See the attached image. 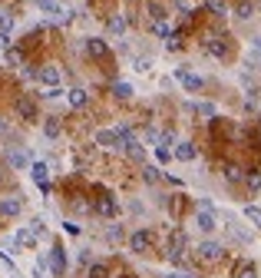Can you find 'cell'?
Masks as SVG:
<instances>
[{
	"mask_svg": "<svg viewBox=\"0 0 261 278\" xmlns=\"http://www.w3.org/2000/svg\"><path fill=\"white\" fill-rule=\"evenodd\" d=\"M30 232L37 235V238H40V235H43L46 229H43V222H40V219H33V222H30Z\"/></svg>",
	"mask_w": 261,
	"mask_h": 278,
	"instance_id": "39",
	"label": "cell"
},
{
	"mask_svg": "<svg viewBox=\"0 0 261 278\" xmlns=\"http://www.w3.org/2000/svg\"><path fill=\"white\" fill-rule=\"evenodd\" d=\"M96 212H99V215H106V219H112V215H116V202L109 199V196H103V199L96 202Z\"/></svg>",
	"mask_w": 261,
	"mask_h": 278,
	"instance_id": "18",
	"label": "cell"
},
{
	"mask_svg": "<svg viewBox=\"0 0 261 278\" xmlns=\"http://www.w3.org/2000/svg\"><path fill=\"white\" fill-rule=\"evenodd\" d=\"M195 113H198V116H215V106H212V103H198Z\"/></svg>",
	"mask_w": 261,
	"mask_h": 278,
	"instance_id": "35",
	"label": "cell"
},
{
	"mask_svg": "<svg viewBox=\"0 0 261 278\" xmlns=\"http://www.w3.org/2000/svg\"><path fill=\"white\" fill-rule=\"evenodd\" d=\"M165 46H169V50H179V46H182V37H179V34H169Z\"/></svg>",
	"mask_w": 261,
	"mask_h": 278,
	"instance_id": "38",
	"label": "cell"
},
{
	"mask_svg": "<svg viewBox=\"0 0 261 278\" xmlns=\"http://www.w3.org/2000/svg\"><path fill=\"white\" fill-rule=\"evenodd\" d=\"M89 278H106L109 275V272H106V265H99V262H89Z\"/></svg>",
	"mask_w": 261,
	"mask_h": 278,
	"instance_id": "26",
	"label": "cell"
},
{
	"mask_svg": "<svg viewBox=\"0 0 261 278\" xmlns=\"http://www.w3.org/2000/svg\"><path fill=\"white\" fill-rule=\"evenodd\" d=\"M155 159H159V162H169V149L159 146V149H155Z\"/></svg>",
	"mask_w": 261,
	"mask_h": 278,
	"instance_id": "42",
	"label": "cell"
},
{
	"mask_svg": "<svg viewBox=\"0 0 261 278\" xmlns=\"http://www.w3.org/2000/svg\"><path fill=\"white\" fill-rule=\"evenodd\" d=\"M182 255H185V235L182 232H172V242H169V258L175 265H182Z\"/></svg>",
	"mask_w": 261,
	"mask_h": 278,
	"instance_id": "6",
	"label": "cell"
},
{
	"mask_svg": "<svg viewBox=\"0 0 261 278\" xmlns=\"http://www.w3.org/2000/svg\"><path fill=\"white\" fill-rule=\"evenodd\" d=\"M30 176H33V182L40 186V192L50 196V169H46V162H30Z\"/></svg>",
	"mask_w": 261,
	"mask_h": 278,
	"instance_id": "2",
	"label": "cell"
},
{
	"mask_svg": "<svg viewBox=\"0 0 261 278\" xmlns=\"http://www.w3.org/2000/svg\"><path fill=\"white\" fill-rule=\"evenodd\" d=\"M7 63H10V67H23V53L17 46H7Z\"/></svg>",
	"mask_w": 261,
	"mask_h": 278,
	"instance_id": "24",
	"label": "cell"
},
{
	"mask_svg": "<svg viewBox=\"0 0 261 278\" xmlns=\"http://www.w3.org/2000/svg\"><path fill=\"white\" fill-rule=\"evenodd\" d=\"M205 50L212 56H228V43H225V40H218V37H208V40H205Z\"/></svg>",
	"mask_w": 261,
	"mask_h": 278,
	"instance_id": "11",
	"label": "cell"
},
{
	"mask_svg": "<svg viewBox=\"0 0 261 278\" xmlns=\"http://www.w3.org/2000/svg\"><path fill=\"white\" fill-rule=\"evenodd\" d=\"M7 133H10V126H7V122L0 119V136H7Z\"/></svg>",
	"mask_w": 261,
	"mask_h": 278,
	"instance_id": "44",
	"label": "cell"
},
{
	"mask_svg": "<svg viewBox=\"0 0 261 278\" xmlns=\"http://www.w3.org/2000/svg\"><path fill=\"white\" fill-rule=\"evenodd\" d=\"M195 229L198 232H215L218 229V222H215V215H212V209H202V212H195Z\"/></svg>",
	"mask_w": 261,
	"mask_h": 278,
	"instance_id": "5",
	"label": "cell"
},
{
	"mask_svg": "<svg viewBox=\"0 0 261 278\" xmlns=\"http://www.w3.org/2000/svg\"><path fill=\"white\" fill-rule=\"evenodd\" d=\"M37 7H40V10H46V13H53V17L60 13V7H56L53 0H37Z\"/></svg>",
	"mask_w": 261,
	"mask_h": 278,
	"instance_id": "29",
	"label": "cell"
},
{
	"mask_svg": "<svg viewBox=\"0 0 261 278\" xmlns=\"http://www.w3.org/2000/svg\"><path fill=\"white\" fill-rule=\"evenodd\" d=\"M50 272H53L56 278H63V272H66V248L63 245H53V248H50Z\"/></svg>",
	"mask_w": 261,
	"mask_h": 278,
	"instance_id": "3",
	"label": "cell"
},
{
	"mask_svg": "<svg viewBox=\"0 0 261 278\" xmlns=\"http://www.w3.org/2000/svg\"><path fill=\"white\" fill-rule=\"evenodd\" d=\"M13 242H17V245H37V235H33L30 225H27V229H20V232L13 235Z\"/></svg>",
	"mask_w": 261,
	"mask_h": 278,
	"instance_id": "22",
	"label": "cell"
},
{
	"mask_svg": "<svg viewBox=\"0 0 261 278\" xmlns=\"http://www.w3.org/2000/svg\"><path fill=\"white\" fill-rule=\"evenodd\" d=\"M112 93H116V100H129V96H132V86H129V83H116V86H112Z\"/></svg>",
	"mask_w": 261,
	"mask_h": 278,
	"instance_id": "25",
	"label": "cell"
},
{
	"mask_svg": "<svg viewBox=\"0 0 261 278\" xmlns=\"http://www.w3.org/2000/svg\"><path fill=\"white\" fill-rule=\"evenodd\" d=\"M208 10L215 13V17H225V3L222 0H208Z\"/></svg>",
	"mask_w": 261,
	"mask_h": 278,
	"instance_id": "34",
	"label": "cell"
},
{
	"mask_svg": "<svg viewBox=\"0 0 261 278\" xmlns=\"http://www.w3.org/2000/svg\"><path fill=\"white\" fill-rule=\"evenodd\" d=\"M0 182H3V172H0Z\"/></svg>",
	"mask_w": 261,
	"mask_h": 278,
	"instance_id": "46",
	"label": "cell"
},
{
	"mask_svg": "<svg viewBox=\"0 0 261 278\" xmlns=\"http://www.w3.org/2000/svg\"><path fill=\"white\" fill-rule=\"evenodd\" d=\"M106 238H109V242H119V238H122V225H109Z\"/></svg>",
	"mask_w": 261,
	"mask_h": 278,
	"instance_id": "30",
	"label": "cell"
},
{
	"mask_svg": "<svg viewBox=\"0 0 261 278\" xmlns=\"http://www.w3.org/2000/svg\"><path fill=\"white\" fill-rule=\"evenodd\" d=\"M179 79H182V86L188 89V93H195V89H202V77H198V73H188V70H179Z\"/></svg>",
	"mask_w": 261,
	"mask_h": 278,
	"instance_id": "9",
	"label": "cell"
},
{
	"mask_svg": "<svg viewBox=\"0 0 261 278\" xmlns=\"http://www.w3.org/2000/svg\"><path fill=\"white\" fill-rule=\"evenodd\" d=\"M251 13H255V10H251V3H238V17H245V20H251Z\"/></svg>",
	"mask_w": 261,
	"mask_h": 278,
	"instance_id": "40",
	"label": "cell"
},
{
	"mask_svg": "<svg viewBox=\"0 0 261 278\" xmlns=\"http://www.w3.org/2000/svg\"><path fill=\"white\" fill-rule=\"evenodd\" d=\"M43 96H46V100H60V96H63V89H60V86H50Z\"/></svg>",
	"mask_w": 261,
	"mask_h": 278,
	"instance_id": "41",
	"label": "cell"
},
{
	"mask_svg": "<svg viewBox=\"0 0 261 278\" xmlns=\"http://www.w3.org/2000/svg\"><path fill=\"white\" fill-rule=\"evenodd\" d=\"M175 159L192 162V159H195V143H179V146H175Z\"/></svg>",
	"mask_w": 261,
	"mask_h": 278,
	"instance_id": "15",
	"label": "cell"
},
{
	"mask_svg": "<svg viewBox=\"0 0 261 278\" xmlns=\"http://www.w3.org/2000/svg\"><path fill=\"white\" fill-rule=\"evenodd\" d=\"M225 225H228V232L235 235V238H238L241 245H245V242H251V232H245V229H241V225L235 222V219H231V215H228V219H225Z\"/></svg>",
	"mask_w": 261,
	"mask_h": 278,
	"instance_id": "14",
	"label": "cell"
},
{
	"mask_svg": "<svg viewBox=\"0 0 261 278\" xmlns=\"http://www.w3.org/2000/svg\"><path fill=\"white\" fill-rule=\"evenodd\" d=\"M46 275V258H37V265H33V278H43Z\"/></svg>",
	"mask_w": 261,
	"mask_h": 278,
	"instance_id": "36",
	"label": "cell"
},
{
	"mask_svg": "<svg viewBox=\"0 0 261 278\" xmlns=\"http://www.w3.org/2000/svg\"><path fill=\"white\" fill-rule=\"evenodd\" d=\"M23 202L20 199H0V219H13V215H20Z\"/></svg>",
	"mask_w": 261,
	"mask_h": 278,
	"instance_id": "7",
	"label": "cell"
},
{
	"mask_svg": "<svg viewBox=\"0 0 261 278\" xmlns=\"http://www.w3.org/2000/svg\"><path fill=\"white\" fill-rule=\"evenodd\" d=\"M238 278H258V268L251 265V262H248V265L241 262V265H238Z\"/></svg>",
	"mask_w": 261,
	"mask_h": 278,
	"instance_id": "27",
	"label": "cell"
},
{
	"mask_svg": "<svg viewBox=\"0 0 261 278\" xmlns=\"http://www.w3.org/2000/svg\"><path fill=\"white\" fill-rule=\"evenodd\" d=\"M17 116H23V119H37V103H33V100H17Z\"/></svg>",
	"mask_w": 261,
	"mask_h": 278,
	"instance_id": "13",
	"label": "cell"
},
{
	"mask_svg": "<svg viewBox=\"0 0 261 278\" xmlns=\"http://www.w3.org/2000/svg\"><path fill=\"white\" fill-rule=\"evenodd\" d=\"M129 248L142 255V252L149 248V232H142V229H139V232H132V235H129Z\"/></svg>",
	"mask_w": 261,
	"mask_h": 278,
	"instance_id": "10",
	"label": "cell"
},
{
	"mask_svg": "<svg viewBox=\"0 0 261 278\" xmlns=\"http://www.w3.org/2000/svg\"><path fill=\"white\" fill-rule=\"evenodd\" d=\"M37 79L46 83V86H60V70H56V67H43V70H37Z\"/></svg>",
	"mask_w": 261,
	"mask_h": 278,
	"instance_id": "8",
	"label": "cell"
},
{
	"mask_svg": "<svg viewBox=\"0 0 261 278\" xmlns=\"http://www.w3.org/2000/svg\"><path fill=\"white\" fill-rule=\"evenodd\" d=\"M109 30H112L116 37H122L126 34V20H122V17H112V20H109Z\"/></svg>",
	"mask_w": 261,
	"mask_h": 278,
	"instance_id": "28",
	"label": "cell"
},
{
	"mask_svg": "<svg viewBox=\"0 0 261 278\" xmlns=\"http://www.w3.org/2000/svg\"><path fill=\"white\" fill-rule=\"evenodd\" d=\"M245 219L261 232V205H245Z\"/></svg>",
	"mask_w": 261,
	"mask_h": 278,
	"instance_id": "19",
	"label": "cell"
},
{
	"mask_svg": "<svg viewBox=\"0 0 261 278\" xmlns=\"http://www.w3.org/2000/svg\"><path fill=\"white\" fill-rule=\"evenodd\" d=\"M43 133L50 136V139H56V136L63 133V126H60V119H56V116H50V119L43 122Z\"/></svg>",
	"mask_w": 261,
	"mask_h": 278,
	"instance_id": "21",
	"label": "cell"
},
{
	"mask_svg": "<svg viewBox=\"0 0 261 278\" xmlns=\"http://www.w3.org/2000/svg\"><path fill=\"white\" fill-rule=\"evenodd\" d=\"M10 46V34H0V50H7Z\"/></svg>",
	"mask_w": 261,
	"mask_h": 278,
	"instance_id": "43",
	"label": "cell"
},
{
	"mask_svg": "<svg viewBox=\"0 0 261 278\" xmlns=\"http://www.w3.org/2000/svg\"><path fill=\"white\" fill-rule=\"evenodd\" d=\"M146 17L155 23V20H165L169 13H165V7H159V3H152V0H146Z\"/></svg>",
	"mask_w": 261,
	"mask_h": 278,
	"instance_id": "17",
	"label": "cell"
},
{
	"mask_svg": "<svg viewBox=\"0 0 261 278\" xmlns=\"http://www.w3.org/2000/svg\"><path fill=\"white\" fill-rule=\"evenodd\" d=\"M7 162H10L13 169L30 166V159H27V153H23V149H7Z\"/></svg>",
	"mask_w": 261,
	"mask_h": 278,
	"instance_id": "12",
	"label": "cell"
},
{
	"mask_svg": "<svg viewBox=\"0 0 261 278\" xmlns=\"http://www.w3.org/2000/svg\"><path fill=\"white\" fill-rule=\"evenodd\" d=\"M96 146H103V149H122V136L116 133V129H99Z\"/></svg>",
	"mask_w": 261,
	"mask_h": 278,
	"instance_id": "4",
	"label": "cell"
},
{
	"mask_svg": "<svg viewBox=\"0 0 261 278\" xmlns=\"http://www.w3.org/2000/svg\"><path fill=\"white\" fill-rule=\"evenodd\" d=\"M225 179H228V182H245V169L228 162V166H225Z\"/></svg>",
	"mask_w": 261,
	"mask_h": 278,
	"instance_id": "20",
	"label": "cell"
},
{
	"mask_svg": "<svg viewBox=\"0 0 261 278\" xmlns=\"http://www.w3.org/2000/svg\"><path fill=\"white\" fill-rule=\"evenodd\" d=\"M66 100H70V106H73V110H83V106H86V89H70V93H66Z\"/></svg>",
	"mask_w": 261,
	"mask_h": 278,
	"instance_id": "16",
	"label": "cell"
},
{
	"mask_svg": "<svg viewBox=\"0 0 261 278\" xmlns=\"http://www.w3.org/2000/svg\"><path fill=\"white\" fill-rule=\"evenodd\" d=\"M255 46H258V53H261V37H255Z\"/></svg>",
	"mask_w": 261,
	"mask_h": 278,
	"instance_id": "45",
	"label": "cell"
},
{
	"mask_svg": "<svg viewBox=\"0 0 261 278\" xmlns=\"http://www.w3.org/2000/svg\"><path fill=\"white\" fill-rule=\"evenodd\" d=\"M142 179H146V182H155V179H159V169L155 166H142Z\"/></svg>",
	"mask_w": 261,
	"mask_h": 278,
	"instance_id": "32",
	"label": "cell"
},
{
	"mask_svg": "<svg viewBox=\"0 0 261 278\" xmlns=\"http://www.w3.org/2000/svg\"><path fill=\"white\" fill-rule=\"evenodd\" d=\"M152 27H155V34H159V37H169V34H172V27H169V20H155Z\"/></svg>",
	"mask_w": 261,
	"mask_h": 278,
	"instance_id": "31",
	"label": "cell"
},
{
	"mask_svg": "<svg viewBox=\"0 0 261 278\" xmlns=\"http://www.w3.org/2000/svg\"><path fill=\"white\" fill-rule=\"evenodd\" d=\"M86 53H93V56H106V53H109V46L103 43V40H86Z\"/></svg>",
	"mask_w": 261,
	"mask_h": 278,
	"instance_id": "23",
	"label": "cell"
},
{
	"mask_svg": "<svg viewBox=\"0 0 261 278\" xmlns=\"http://www.w3.org/2000/svg\"><path fill=\"white\" fill-rule=\"evenodd\" d=\"M10 30H13V17L0 13V34H10Z\"/></svg>",
	"mask_w": 261,
	"mask_h": 278,
	"instance_id": "33",
	"label": "cell"
},
{
	"mask_svg": "<svg viewBox=\"0 0 261 278\" xmlns=\"http://www.w3.org/2000/svg\"><path fill=\"white\" fill-rule=\"evenodd\" d=\"M195 255L202 258V262H218V258L225 255V248H222V242H212V238H205V242L195 248Z\"/></svg>",
	"mask_w": 261,
	"mask_h": 278,
	"instance_id": "1",
	"label": "cell"
},
{
	"mask_svg": "<svg viewBox=\"0 0 261 278\" xmlns=\"http://www.w3.org/2000/svg\"><path fill=\"white\" fill-rule=\"evenodd\" d=\"M155 139H159V146H165V149H169V146H175V136L172 133H159Z\"/></svg>",
	"mask_w": 261,
	"mask_h": 278,
	"instance_id": "37",
	"label": "cell"
}]
</instances>
